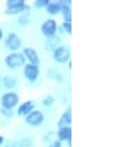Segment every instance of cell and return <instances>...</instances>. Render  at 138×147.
<instances>
[{
  "label": "cell",
  "instance_id": "cell-19",
  "mask_svg": "<svg viewBox=\"0 0 138 147\" xmlns=\"http://www.w3.org/2000/svg\"><path fill=\"white\" fill-rule=\"evenodd\" d=\"M17 22H19V25H21V26L28 25V24H30V16H28V13L20 15L19 19H17Z\"/></svg>",
  "mask_w": 138,
  "mask_h": 147
},
{
  "label": "cell",
  "instance_id": "cell-27",
  "mask_svg": "<svg viewBox=\"0 0 138 147\" xmlns=\"http://www.w3.org/2000/svg\"><path fill=\"white\" fill-rule=\"evenodd\" d=\"M3 38H4V31H3L1 26H0V41H1Z\"/></svg>",
  "mask_w": 138,
  "mask_h": 147
},
{
  "label": "cell",
  "instance_id": "cell-5",
  "mask_svg": "<svg viewBox=\"0 0 138 147\" xmlns=\"http://www.w3.org/2000/svg\"><path fill=\"white\" fill-rule=\"evenodd\" d=\"M57 31H58V24H57V20H54L53 18L47 19L46 21L42 22V25H41V34L46 38L52 37V36L57 35Z\"/></svg>",
  "mask_w": 138,
  "mask_h": 147
},
{
  "label": "cell",
  "instance_id": "cell-8",
  "mask_svg": "<svg viewBox=\"0 0 138 147\" xmlns=\"http://www.w3.org/2000/svg\"><path fill=\"white\" fill-rule=\"evenodd\" d=\"M22 55H23V57H25V59L28 61V63L36 64V66H40V63H41L38 52L36 51V48H33V47H31V46L23 47L22 48Z\"/></svg>",
  "mask_w": 138,
  "mask_h": 147
},
{
  "label": "cell",
  "instance_id": "cell-11",
  "mask_svg": "<svg viewBox=\"0 0 138 147\" xmlns=\"http://www.w3.org/2000/svg\"><path fill=\"white\" fill-rule=\"evenodd\" d=\"M35 108H36V103L33 100H26L17 107V115L21 117H25L31 111H33Z\"/></svg>",
  "mask_w": 138,
  "mask_h": 147
},
{
  "label": "cell",
  "instance_id": "cell-9",
  "mask_svg": "<svg viewBox=\"0 0 138 147\" xmlns=\"http://www.w3.org/2000/svg\"><path fill=\"white\" fill-rule=\"evenodd\" d=\"M57 140L60 142H67L68 146L72 145V126H66V127H59L56 131Z\"/></svg>",
  "mask_w": 138,
  "mask_h": 147
},
{
  "label": "cell",
  "instance_id": "cell-7",
  "mask_svg": "<svg viewBox=\"0 0 138 147\" xmlns=\"http://www.w3.org/2000/svg\"><path fill=\"white\" fill-rule=\"evenodd\" d=\"M40 73H41L40 66L31 64V63H26L25 66H23V77H25L26 80L30 82V83H35V82L38 79Z\"/></svg>",
  "mask_w": 138,
  "mask_h": 147
},
{
  "label": "cell",
  "instance_id": "cell-22",
  "mask_svg": "<svg viewBox=\"0 0 138 147\" xmlns=\"http://www.w3.org/2000/svg\"><path fill=\"white\" fill-rule=\"evenodd\" d=\"M0 114H1L3 116L7 117V119H11V117L14 116L15 111H14V110H7V109H3V108H0Z\"/></svg>",
  "mask_w": 138,
  "mask_h": 147
},
{
  "label": "cell",
  "instance_id": "cell-25",
  "mask_svg": "<svg viewBox=\"0 0 138 147\" xmlns=\"http://www.w3.org/2000/svg\"><path fill=\"white\" fill-rule=\"evenodd\" d=\"M47 147H62V142L58 141V140H57V138H54V140L52 141L51 144L48 145Z\"/></svg>",
  "mask_w": 138,
  "mask_h": 147
},
{
  "label": "cell",
  "instance_id": "cell-23",
  "mask_svg": "<svg viewBox=\"0 0 138 147\" xmlns=\"http://www.w3.org/2000/svg\"><path fill=\"white\" fill-rule=\"evenodd\" d=\"M3 146L4 147H17V141L13 140V138H9V140H5Z\"/></svg>",
  "mask_w": 138,
  "mask_h": 147
},
{
  "label": "cell",
  "instance_id": "cell-26",
  "mask_svg": "<svg viewBox=\"0 0 138 147\" xmlns=\"http://www.w3.org/2000/svg\"><path fill=\"white\" fill-rule=\"evenodd\" d=\"M4 142H5V137H4L3 135H0V147L4 145Z\"/></svg>",
  "mask_w": 138,
  "mask_h": 147
},
{
  "label": "cell",
  "instance_id": "cell-28",
  "mask_svg": "<svg viewBox=\"0 0 138 147\" xmlns=\"http://www.w3.org/2000/svg\"><path fill=\"white\" fill-rule=\"evenodd\" d=\"M0 85H1V77H0Z\"/></svg>",
  "mask_w": 138,
  "mask_h": 147
},
{
  "label": "cell",
  "instance_id": "cell-15",
  "mask_svg": "<svg viewBox=\"0 0 138 147\" xmlns=\"http://www.w3.org/2000/svg\"><path fill=\"white\" fill-rule=\"evenodd\" d=\"M44 9H46V13L48 15L56 16V15L60 14V4H59V1H50Z\"/></svg>",
  "mask_w": 138,
  "mask_h": 147
},
{
  "label": "cell",
  "instance_id": "cell-12",
  "mask_svg": "<svg viewBox=\"0 0 138 147\" xmlns=\"http://www.w3.org/2000/svg\"><path fill=\"white\" fill-rule=\"evenodd\" d=\"M72 124V111L70 108H68L66 111H63V114L59 116L58 121H57V127H66V126H70Z\"/></svg>",
  "mask_w": 138,
  "mask_h": 147
},
{
  "label": "cell",
  "instance_id": "cell-3",
  "mask_svg": "<svg viewBox=\"0 0 138 147\" xmlns=\"http://www.w3.org/2000/svg\"><path fill=\"white\" fill-rule=\"evenodd\" d=\"M52 57L56 63L59 64H66L70 61V50L69 47L64 46V45H59L52 51Z\"/></svg>",
  "mask_w": 138,
  "mask_h": 147
},
{
  "label": "cell",
  "instance_id": "cell-10",
  "mask_svg": "<svg viewBox=\"0 0 138 147\" xmlns=\"http://www.w3.org/2000/svg\"><path fill=\"white\" fill-rule=\"evenodd\" d=\"M60 14L63 16V21L72 22V1L70 0H59Z\"/></svg>",
  "mask_w": 138,
  "mask_h": 147
},
{
  "label": "cell",
  "instance_id": "cell-2",
  "mask_svg": "<svg viewBox=\"0 0 138 147\" xmlns=\"http://www.w3.org/2000/svg\"><path fill=\"white\" fill-rule=\"evenodd\" d=\"M20 103V95L16 92H6L0 96V105L3 109L14 110Z\"/></svg>",
  "mask_w": 138,
  "mask_h": 147
},
{
  "label": "cell",
  "instance_id": "cell-20",
  "mask_svg": "<svg viewBox=\"0 0 138 147\" xmlns=\"http://www.w3.org/2000/svg\"><path fill=\"white\" fill-rule=\"evenodd\" d=\"M60 30H62V32H64V34H67V35H72V22L63 21L62 25H60Z\"/></svg>",
  "mask_w": 138,
  "mask_h": 147
},
{
  "label": "cell",
  "instance_id": "cell-1",
  "mask_svg": "<svg viewBox=\"0 0 138 147\" xmlns=\"http://www.w3.org/2000/svg\"><path fill=\"white\" fill-rule=\"evenodd\" d=\"M4 63L10 69H17L21 66H25L26 59H25V57H23L22 52H10V53H7L5 56Z\"/></svg>",
  "mask_w": 138,
  "mask_h": 147
},
{
  "label": "cell",
  "instance_id": "cell-4",
  "mask_svg": "<svg viewBox=\"0 0 138 147\" xmlns=\"http://www.w3.org/2000/svg\"><path fill=\"white\" fill-rule=\"evenodd\" d=\"M4 46L11 52H19V50L22 47V40L17 34L10 32L4 40Z\"/></svg>",
  "mask_w": 138,
  "mask_h": 147
},
{
  "label": "cell",
  "instance_id": "cell-24",
  "mask_svg": "<svg viewBox=\"0 0 138 147\" xmlns=\"http://www.w3.org/2000/svg\"><path fill=\"white\" fill-rule=\"evenodd\" d=\"M54 135H56L54 131H48L47 134H44V136H43V142H50V144H51V142L53 141V140L51 138V136H54Z\"/></svg>",
  "mask_w": 138,
  "mask_h": 147
},
{
  "label": "cell",
  "instance_id": "cell-6",
  "mask_svg": "<svg viewBox=\"0 0 138 147\" xmlns=\"http://www.w3.org/2000/svg\"><path fill=\"white\" fill-rule=\"evenodd\" d=\"M44 120H46V116L41 110H33L28 114L27 116H25V122L30 126H33V127H37V126H41Z\"/></svg>",
  "mask_w": 138,
  "mask_h": 147
},
{
  "label": "cell",
  "instance_id": "cell-16",
  "mask_svg": "<svg viewBox=\"0 0 138 147\" xmlns=\"http://www.w3.org/2000/svg\"><path fill=\"white\" fill-rule=\"evenodd\" d=\"M60 45V36L57 34L54 36H52V37H48L46 38V47L48 48V50L53 51L56 47H58Z\"/></svg>",
  "mask_w": 138,
  "mask_h": 147
},
{
  "label": "cell",
  "instance_id": "cell-13",
  "mask_svg": "<svg viewBox=\"0 0 138 147\" xmlns=\"http://www.w3.org/2000/svg\"><path fill=\"white\" fill-rule=\"evenodd\" d=\"M1 84L5 87L7 90H13L17 87L19 84V80L16 77H13V76H5L1 78Z\"/></svg>",
  "mask_w": 138,
  "mask_h": 147
},
{
  "label": "cell",
  "instance_id": "cell-21",
  "mask_svg": "<svg viewBox=\"0 0 138 147\" xmlns=\"http://www.w3.org/2000/svg\"><path fill=\"white\" fill-rule=\"evenodd\" d=\"M51 0H35L33 1V6L36 9H42V7H46L48 5Z\"/></svg>",
  "mask_w": 138,
  "mask_h": 147
},
{
  "label": "cell",
  "instance_id": "cell-18",
  "mask_svg": "<svg viewBox=\"0 0 138 147\" xmlns=\"http://www.w3.org/2000/svg\"><path fill=\"white\" fill-rule=\"evenodd\" d=\"M54 103H56V98L52 95V94H48V95H46L42 99V105H43V107H46V108L52 107Z\"/></svg>",
  "mask_w": 138,
  "mask_h": 147
},
{
  "label": "cell",
  "instance_id": "cell-17",
  "mask_svg": "<svg viewBox=\"0 0 138 147\" xmlns=\"http://www.w3.org/2000/svg\"><path fill=\"white\" fill-rule=\"evenodd\" d=\"M23 4H26L25 0H6L5 1V7H6V10L16 9V7H19V6H22Z\"/></svg>",
  "mask_w": 138,
  "mask_h": 147
},
{
  "label": "cell",
  "instance_id": "cell-14",
  "mask_svg": "<svg viewBox=\"0 0 138 147\" xmlns=\"http://www.w3.org/2000/svg\"><path fill=\"white\" fill-rule=\"evenodd\" d=\"M30 11V5L28 4H23L22 6H19L16 9H5V14L10 15V16H15V15H22V14H27Z\"/></svg>",
  "mask_w": 138,
  "mask_h": 147
}]
</instances>
